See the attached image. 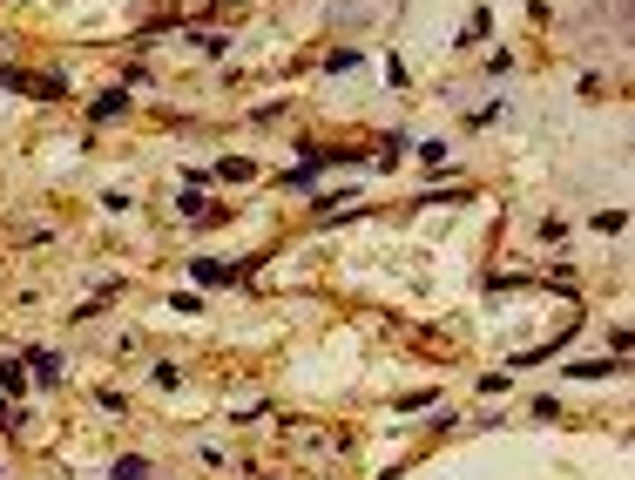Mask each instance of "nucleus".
<instances>
[{
	"mask_svg": "<svg viewBox=\"0 0 635 480\" xmlns=\"http://www.w3.org/2000/svg\"><path fill=\"white\" fill-rule=\"evenodd\" d=\"M21 366H28L41 386H61V352H48V345H28V352H21Z\"/></svg>",
	"mask_w": 635,
	"mask_h": 480,
	"instance_id": "obj_1",
	"label": "nucleus"
},
{
	"mask_svg": "<svg viewBox=\"0 0 635 480\" xmlns=\"http://www.w3.org/2000/svg\"><path fill=\"white\" fill-rule=\"evenodd\" d=\"M122 109H129V88H102V95L88 102V115H95V122H109V115H122Z\"/></svg>",
	"mask_w": 635,
	"mask_h": 480,
	"instance_id": "obj_2",
	"label": "nucleus"
},
{
	"mask_svg": "<svg viewBox=\"0 0 635 480\" xmlns=\"http://www.w3.org/2000/svg\"><path fill=\"white\" fill-rule=\"evenodd\" d=\"M149 474H156V467H149V453H122V460L109 467V480H149Z\"/></svg>",
	"mask_w": 635,
	"mask_h": 480,
	"instance_id": "obj_3",
	"label": "nucleus"
},
{
	"mask_svg": "<svg viewBox=\"0 0 635 480\" xmlns=\"http://www.w3.org/2000/svg\"><path fill=\"white\" fill-rule=\"evenodd\" d=\"M0 393H7V399L28 393V366H21V359H0Z\"/></svg>",
	"mask_w": 635,
	"mask_h": 480,
	"instance_id": "obj_4",
	"label": "nucleus"
},
{
	"mask_svg": "<svg viewBox=\"0 0 635 480\" xmlns=\"http://www.w3.org/2000/svg\"><path fill=\"white\" fill-rule=\"evenodd\" d=\"M0 88H7V95H34V68H14V61H0Z\"/></svg>",
	"mask_w": 635,
	"mask_h": 480,
	"instance_id": "obj_5",
	"label": "nucleus"
},
{
	"mask_svg": "<svg viewBox=\"0 0 635 480\" xmlns=\"http://www.w3.org/2000/svg\"><path fill=\"white\" fill-rule=\"evenodd\" d=\"M487 34H494V14H487V7H473V14H467V28H460V41L473 48V41H487Z\"/></svg>",
	"mask_w": 635,
	"mask_h": 480,
	"instance_id": "obj_6",
	"label": "nucleus"
},
{
	"mask_svg": "<svg viewBox=\"0 0 635 480\" xmlns=\"http://www.w3.org/2000/svg\"><path fill=\"white\" fill-rule=\"evenodd\" d=\"M210 176H217V183H250V176H257V170H250L244 156H223V163H217V170H210Z\"/></svg>",
	"mask_w": 635,
	"mask_h": 480,
	"instance_id": "obj_7",
	"label": "nucleus"
},
{
	"mask_svg": "<svg viewBox=\"0 0 635 480\" xmlns=\"http://www.w3.org/2000/svg\"><path fill=\"white\" fill-rule=\"evenodd\" d=\"M34 95L41 102H68V75H34Z\"/></svg>",
	"mask_w": 635,
	"mask_h": 480,
	"instance_id": "obj_8",
	"label": "nucleus"
},
{
	"mask_svg": "<svg viewBox=\"0 0 635 480\" xmlns=\"http://www.w3.org/2000/svg\"><path fill=\"white\" fill-rule=\"evenodd\" d=\"M629 359H588V366H575V379H608V372H622Z\"/></svg>",
	"mask_w": 635,
	"mask_h": 480,
	"instance_id": "obj_9",
	"label": "nucleus"
},
{
	"mask_svg": "<svg viewBox=\"0 0 635 480\" xmlns=\"http://www.w3.org/2000/svg\"><path fill=\"white\" fill-rule=\"evenodd\" d=\"M176 210H183V217H210V203L196 197V190H176Z\"/></svg>",
	"mask_w": 635,
	"mask_h": 480,
	"instance_id": "obj_10",
	"label": "nucleus"
},
{
	"mask_svg": "<svg viewBox=\"0 0 635 480\" xmlns=\"http://www.w3.org/2000/svg\"><path fill=\"white\" fill-rule=\"evenodd\" d=\"M595 230H602V237H615V230H629V217H622V210H595Z\"/></svg>",
	"mask_w": 635,
	"mask_h": 480,
	"instance_id": "obj_11",
	"label": "nucleus"
},
{
	"mask_svg": "<svg viewBox=\"0 0 635 480\" xmlns=\"http://www.w3.org/2000/svg\"><path fill=\"white\" fill-rule=\"evenodd\" d=\"M7 426H14V433H21V426H28V413H21V406H14V399H0V433H7Z\"/></svg>",
	"mask_w": 635,
	"mask_h": 480,
	"instance_id": "obj_12",
	"label": "nucleus"
},
{
	"mask_svg": "<svg viewBox=\"0 0 635 480\" xmlns=\"http://www.w3.org/2000/svg\"><path fill=\"white\" fill-rule=\"evenodd\" d=\"M0 480H7V467H0Z\"/></svg>",
	"mask_w": 635,
	"mask_h": 480,
	"instance_id": "obj_13",
	"label": "nucleus"
}]
</instances>
